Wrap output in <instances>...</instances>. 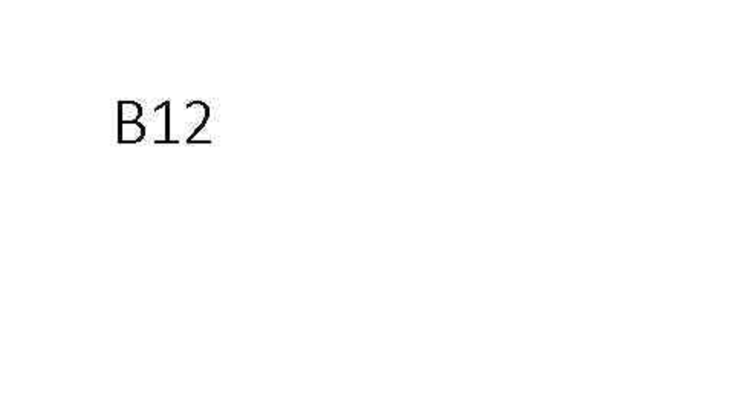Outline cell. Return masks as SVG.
<instances>
[{
	"instance_id": "obj_3",
	"label": "cell",
	"mask_w": 734,
	"mask_h": 412,
	"mask_svg": "<svg viewBox=\"0 0 734 412\" xmlns=\"http://www.w3.org/2000/svg\"><path fill=\"white\" fill-rule=\"evenodd\" d=\"M187 110H191L194 112V115L190 118V119H194L196 121V128H194V133L187 139V144H190L191 140H194V136L199 135L202 132V128L205 127V124H207L208 118H210V107L202 103V101H190L187 105H186Z\"/></svg>"
},
{
	"instance_id": "obj_4",
	"label": "cell",
	"mask_w": 734,
	"mask_h": 412,
	"mask_svg": "<svg viewBox=\"0 0 734 412\" xmlns=\"http://www.w3.org/2000/svg\"><path fill=\"white\" fill-rule=\"evenodd\" d=\"M143 116V107L136 101L118 103V123H139Z\"/></svg>"
},
{
	"instance_id": "obj_1",
	"label": "cell",
	"mask_w": 734,
	"mask_h": 412,
	"mask_svg": "<svg viewBox=\"0 0 734 412\" xmlns=\"http://www.w3.org/2000/svg\"><path fill=\"white\" fill-rule=\"evenodd\" d=\"M152 125L155 133H159L161 138L155 144H178L176 140L170 139V101H164L155 107Z\"/></svg>"
},
{
	"instance_id": "obj_2",
	"label": "cell",
	"mask_w": 734,
	"mask_h": 412,
	"mask_svg": "<svg viewBox=\"0 0 734 412\" xmlns=\"http://www.w3.org/2000/svg\"><path fill=\"white\" fill-rule=\"evenodd\" d=\"M146 133V125L141 123H118V144H138Z\"/></svg>"
}]
</instances>
